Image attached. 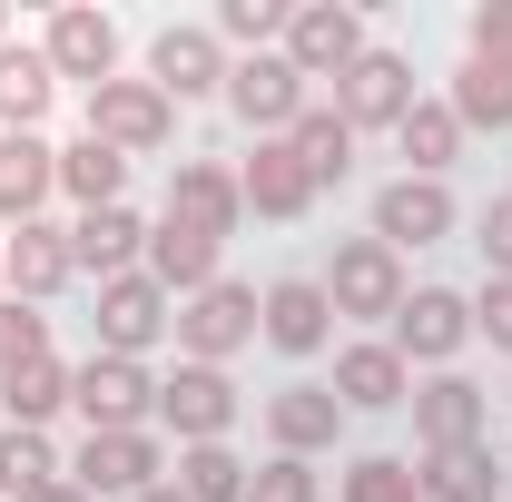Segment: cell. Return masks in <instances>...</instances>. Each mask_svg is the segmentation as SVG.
Returning <instances> with one entry per match:
<instances>
[{
	"instance_id": "obj_34",
	"label": "cell",
	"mask_w": 512,
	"mask_h": 502,
	"mask_svg": "<svg viewBox=\"0 0 512 502\" xmlns=\"http://www.w3.org/2000/svg\"><path fill=\"white\" fill-rule=\"evenodd\" d=\"M286 10H296V0H217V20H207V30H217V50L256 60V50H276V40H286Z\"/></svg>"
},
{
	"instance_id": "obj_7",
	"label": "cell",
	"mask_w": 512,
	"mask_h": 502,
	"mask_svg": "<svg viewBox=\"0 0 512 502\" xmlns=\"http://www.w3.org/2000/svg\"><path fill=\"white\" fill-rule=\"evenodd\" d=\"M227 69L237 60L217 50L207 20H158V30H148V79H158L178 109H188V99H227Z\"/></svg>"
},
{
	"instance_id": "obj_27",
	"label": "cell",
	"mask_w": 512,
	"mask_h": 502,
	"mask_svg": "<svg viewBox=\"0 0 512 502\" xmlns=\"http://www.w3.org/2000/svg\"><path fill=\"white\" fill-rule=\"evenodd\" d=\"M148 276H158L178 306L207 296V286H217V237H197V227H168V217H158V227H148Z\"/></svg>"
},
{
	"instance_id": "obj_24",
	"label": "cell",
	"mask_w": 512,
	"mask_h": 502,
	"mask_svg": "<svg viewBox=\"0 0 512 502\" xmlns=\"http://www.w3.org/2000/svg\"><path fill=\"white\" fill-rule=\"evenodd\" d=\"M60 197V148L50 138H0V227H30Z\"/></svg>"
},
{
	"instance_id": "obj_36",
	"label": "cell",
	"mask_w": 512,
	"mask_h": 502,
	"mask_svg": "<svg viewBox=\"0 0 512 502\" xmlns=\"http://www.w3.org/2000/svg\"><path fill=\"white\" fill-rule=\"evenodd\" d=\"M30 355H50V306L0 296V375H10V365H30Z\"/></svg>"
},
{
	"instance_id": "obj_41",
	"label": "cell",
	"mask_w": 512,
	"mask_h": 502,
	"mask_svg": "<svg viewBox=\"0 0 512 502\" xmlns=\"http://www.w3.org/2000/svg\"><path fill=\"white\" fill-rule=\"evenodd\" d=\"M30 502H89V493H79V483H50V493H30Z\"/></svg>"
},
{
	"instance_id": "obj_11",
	"label": "cell",
	"mask_w": 512,
	"mask_h": 502,
	"mask_svg": "<svg viewBox=\"0 0 512 502\" xmlns=\"http://www.w3.org/2000/svg\"><path fill=\"white\" fill-rule=\"evenodd\" d=\"M384 345H394L404 365H434V375H453V355L473 345V296H453V286H414Z\"/></svg>"
},
{
	"instance_id": "obj_1",
	"label": "cell",
	"mask_w": 512,
	"mask_h": 502,
	"mask_svg": "<svg viewBox=\"0 0 512 502\" xmlns=\"http://www.w3.org/2000/svg\"><path fill=\"white\" fill-rule=\"evenodd\" d=\"M316 286H325V306L355 315V325H394L404 296H414V286H404V256L384 247V237H335V256H325Z\"/></svg>"
},
{
	"instance_id": "obj_35",
	"label": "cell",
	"mask_w": 512,
	"mask_h": 502,
	"mask_svg": "<svg viewBox=\"0 0 512 502\" xmlns=\"http://www.w3.org/2000/svg\"><path fill=\"white\" fill-rule=\"evenodd\" d=\"M345 502H414V463L404 453H355L345 463Z\"/></svg>"
},
{
	"instance_id": "obj_19",
	"label": "cell",
	"mask_w": 512,
	"mask_h": 502,
	"mask_svg": "<svg viewBox=\"0 0 512 502\" xmlns=\"http://www.w3.org/2000/svg\"><path fill=\"white\" fill-rule=\"evenodd\" d=\"M256 335L276 345V355H325V335H335V306H325V286L316 276H276L266 296H256Z\"/></svg>"
},
{
	"instance_id": "obj_13",
	"label": "cell",
	"mask_w": 512,
	"mask_h": 502,
	"mask_svg": "<svg viewBox=\"0 0 512 502\" xmlns=\"http://www.w3.org/2000/svg\"><path fill=\"white\" fill-rule=\"evenodd\" d=\"M404 404H414V443L424 453H463V443H483V424H493V394L463 375V365L453 375H424Z\"/></svg>"
},
{
	"instance_id": "obj_9",
	"label": "cell",
	"mask_w": 512,
	"mask_h": 502,
	"mask_svg": "<svg viewBox=\"0 0 512 502\" xmlns=\"http://www.w3.org/2000/svg\"><path fill=\"white\" fill-rule=\"evenodd\" d=\"M237 375L227 365H178V375H158V424L178 443H227L237 434Z\"/></svg>"
},
{
	"instance_id": "obj_25",
	"label": "cell",
	"mask_w": 512,
	"mask_h": 502,
	"mask_svg": "<svg viewBox=\"0 0 512 502\" xmlns=\"http://www.w3.org/2000/svg\"><path fill=\"white\" fill-rule=\"evenodd\" d=\"M69 375H79V365H60V355L10 365V375H0V414H10L20 434H50V414H69Z\"/></svg>"
},
{
	"instance_id": "obj_42",
	"label": "cell",
	"mask_w": 512,
	"mask_h": 502,
	"mask_svg": "<svg viewBox=\"0 0 512 502\" xmlns=\"http://www.w3.org/2000/svg\"><path fill=\"white\" fill-rule=\"evenodd\" d=\"M138 502H188V493H178V483H158V493H138Z\"/></svg>"
},
{
	"instance_id": "obj_14",
	"label": "cell",
	"mask_w": 512,
	"mask_h": 502,
	"mask_svg": "<svg viewBox=\"0 0 512 502\" xmlns=\"http://www.w3.org/2000/svg\"><path fill=\"white\" fill-rule=\"evenodd\" d=\"M168 227H197V237H237L247 227V197H237V168L227 158H178L168 168Z\"/></svg>"
},
{
	"instance_id": "obj_40",
	"label": "cell",
	"mask_w": 512,
	"mask_h": 502,
	"mask_svg": "<svg viewBox=\"0 0 512 502\" xmlns=\"http://www.w3.org/2000/svg\"><path fill=\"white\" fill-rule=\"evenodd\" d=\"M473 247H483V276H512V188L483 207V237Z\"/></svg>"
},
{
	"instance_id": "obj_2",
	"label": "cell",
	"mask_w": 512,
	"mask_h": 502,
	"mask_svg": "<svg viewBox=\"0 0 512 502\" xmlns=\"http://www.w3.org/2000/svg\"><path fill=\"white\" fill-rule=\"evenodd\" d=\"M276 50H286V69H296V79L316 89V79H345V69L365 60L375 40H365V10H355V0H296V10H286V40H276Z\"/></svg>"
},
{
	"instance_id": "obj_22",
	"label": "cell",
	"mask_w": 512,
	"mask_h": 502,
	"mask_svg": "<svg viewBox=\"0 0 512 502\" xmlns=\"http://www.w3.org/2000/svg\"><path fill=\"white\" fill-rule=\"evenodd\" d=\"M404 394H414V365H404L384 335H365V345L335 355V404H345V414H394Z\"/></svg>"
},
{
	"instance_id": "obj_6",
	"label": "cell",
	"mask_w": 512,
	"mask_h": 502,
	"mask_svg": "<svg viewBox=\"0 0 512 502\" xmlns=\"http://www.w3.org/2000/svg\"><path fill=\"white\" fill-rule=\"evenodd\" d=\"M178 365H227V355H247L256 345V286H237V276H217L207 296H188L178 306Z\"/></svg>"
},
{
	"instance_id": "obj_18",
	"label": "cell",
	"mask_w": 512,
	"mask_h": 502,
	"mask_svg": "<svg viewBox=\"0 0 512 502\" xmlns=\"http://www.w3.org/2000/svg\"><path fill=\"white\" fill-rule=\"evenodd\" d=\"M365 237H384L394 256H404V247H444V237H453V188H444V178H384Z\"/></svg>"
},
{
	"instance_id": "obj_43",
	"label": "cell",
	"mask_w": 512,
	"mask_h": 502,
	"mask_svg": "<svg viewBox=\"0 0 512 502\" xmlns=\"http://www.w3.org/2000/svg\"><path fill=\"white\" fill-rule=\"evenodd\" d=\"M0 50H10V0H0Z\"/></svg>"
},
{
	"instance_id": "obj_20",
	"label": "cell",
	"mask_w": 512,
	"mask_h": 502,
	"mask_svg": "<svg viewBox=\"0 0 512 502\" xmlns=\"http://www.w3.org/2000/svg\"><path fill=\"white\" fill-rule=\"evenodd\" d=\"M335 434H345L335 384H276V394H266V443H276V453L316 463V453H335Z\"/></svg>"
},
{
	"instance_id": "obj_8",
	"label": "cell",
	"mask_w": 512,
	"mask_h": 502,
	"mask_svg": "<svg viewBox=\"0 0 512 502\" xmlns=\"http://www.w3.org/2000/svg\"><path fill=\"white\" fill-rule=\"evenodd\" d=\"M227 109H237V128H247V138H286V128L316 109V89L286 69V50H256V60L227 69Z\"/></svg>"
},
{
	"instance_id": "obj_32",
	"label": "cell",
	"mask_w": 512,
	"mask_h": 502,
	"mask_svg": "<svg viewBox=\"0 0 512 502\" xmlns=\"http://www.w3.org/2000/svg\"><path fill=\"white\" fill-rule=\"evenodd\" d=\"M50 483H69L60 443H50V434H20V424H0V493L30 502V493H50Z\"/></svg>"
},
{
	"instance_id": "obj_23",
	"label": "cell",
	"mask_w": 512,
	"mask_h": 502,
	"mask_svg": "<svg viewBox=\"0 0 512 502\" xmlns=\"http://www.w3.org/2000/svg\"><path fill=\"white\" fill-rule=\"evenodd\" d=\"M50 99H60L50 50H40V40H10V50H0V138H40Z\"/></svg>"
},
{
	"instance_id": "obj_3",
	"label": "cell",
	"mask_w": 512,
	"mask_h": 502,
	"mask_svg": "<svg viewBox=\"0 0 512 502\" xmlns=\"http://www.w3.org/2000/svg\"><path fill=\"white\" fill-rule=\"evenodd\" d=\"M69 414H79L89 434H148V424H158V375L128 365V355H89V365L69 375Z\"/></svg>"
},
{
	"instance_id": "obj_26",
	"label": "cell",
	"mask_w": 512,
	"mask_h": 502,
	"mask_svg": "<svg viewBox=\"0 0 512 502\" xmlns=\"http://www.w3.org/2000/svg\"><path fill=\"white\" fill-rule=\"evenodd\" d=\"M503 493V453L493 443H463V453H424L414 502H493Z\"/></svg>"
},
{
	"instance_id": "obj_12",
	"label": "cell",
	"mask_w": 512,
	"mask_h": 502,
	"mask_svg": "<svg viewBox=\"0 0 512 502\" xmlns=\"http://www.w3.org/2000/svg\"><path fill=\"white\" fill-rule=\"evenodd\" d=\"M158 473H168L158 434H89L69 453V483L89 502H138V493H158Z\"/></svg>"
},
{
	"instance_id": "obj_37",
	"label": "cell",
	"mask_w": 512,
	"mask_h": 502,
	"mask_svg": "<svg viewBox=\"0 0 512 502\" xmlns=\"http://www.w3.org/2000/svg\"><path fill=\"white\" fill-rule=\"evenodd\" d=\"M463 60H483V69H512V0H483V10L463 20Z\"/></svg>"
},
{
	"instance_id": "obj_33",
	"label": "cell",
	"mask_w": 512,
	"mask_h": 502,
	"mask_svg": "<svg viewBox=\"0 0 512 502\" xmlns=\"http://www.w3.org/2000/svg\"><path fill=\"white\" fill-rule=\"evenodd\" d=\"M247 473L237 463V443H178V493L188 502H247Z\"/></svg>"
},
{
	"instance_id": "obj_10",
	"label": "cell",
	"mask_w": 512,
	"mask_h": 502,
	"mask_svg": "<svg viewBox=\"0 0 512 502\" xmlns=\"http://www.w3.org/2000/svg\"><path fill=\"white\" fill-rule=\"evenodd\" d=\"M69 286H79L69 227L30 217V227H10V237H0V296H20V306H60Z\"/></svg>"
},
{
	"instance_id": "obj_17",
	"label": "cell",
	"mask_w": 512,
	"mask_h": 502,
	"mask_svg": "<svg viewBox=\"0 0 512 502\" xmlns=\"http://www.w3.org/2000/svg\"><path fill=\"white\" fill-rule=\"evenodd\" d=\"M40 50H50V69H60V79L109 89V79H119V20H109V10H89V0H69V10H50Z\"/></svg>"
},
{
	"instance_id": "obj_15",
	"label": "cell",
	"mask_w": 512,
	"mask_h": 502,
	"mask_svg": "<svg viewBox=\"0 0 512 502\" xmlns=\"http://www.w3.org/2000/svg\"><path fill=\"white\" fill-rule=\"evenodd\" d=\"M237 197H247V217H266V227H306L316 217V178L296 168L286 138H256L247 158H237Z\"/></svg>"
},
{
	"instance_id": "obj_16",
	"label": "cell",
	"mask_w": 512,
	"mask_h": 502,
	"mask_svg": "<svg viewBox=\"0 0 512 502\" xmlns=\"http://www.w3.org/2000/svg\"><path fill=\"white\" fill-rule=\"evenodd\" d=\"M414 99H424V89H414V60H404V50H365V60L335 79V119L355 128V138H365V128H394Z\"/></svg>"
},
{
	"instance_id": "obj_31",
	"label": "cell",
	"mask_w": 512,
	"mask_h": 502,
	"mask_svg": "<svg viewBox=\"0 0 512 502\" xmlns=\"http://www.w3.org/2000/svg\"><path fill=\"white\" fill-rule=\"evenodd\" d=\"M444 109L463 119V138H473V128L512 138V69H483V60H463V69H453V89H444Z\"/></svg>"
},
{
	"instance_id": "obj_29",
	"label": "cell",
	"mask_w": 512,
	"mask_h": 502,
	"mask_svg": "<svg viewBox=\"0 0 512 502\" xmlns=\"http://www.w3.org/2000/svg\"><path fill=\"white\" fill-rule=\"evenodd\" d=\"M286 148H296V168L316 178V197H325V188H345V178H355V128L335 119L325 99H316V109H306V119H296V128H286Z\"/></svg>"
},
{
	"instance_id": "obj_5",
	"label": "cell",
	"mask_w": 512,
	"mask_h": 502,
	"mask_svg": "<svg viewBox=\"0 0 512 502\" xmlns=\"http://www.w3.org/2000/svg\"><path fill=\"white\" fill-rule=\"evenodd\" d=\"M89 138L119 158H158L178 138V99L158 79H109V89H89Z\"/></svg>"
},
{
	"instance_id": "obj_4",
	"label": "cell",
	"mask_w": 512,
	"mask_h": 502,
	"mask_svg": "<svg viewBox=\"0 0 512 502\" xmlns=\"http://www.w3.org/2000/svg\"><path fill=\"white\" fill-rule=\"evenodd\" d=\"M168 325H178V296H168L148 266H138V276H109V286H99V315H89V335H99L89 355H128V365H148V345H158Z\"/></svg>"
},
{
	"instance_id": "obj_30",
	"label": "cell",
	"mask_w": 512,
	"mask_h": 502,
	"mask_svg": "<svg viewBox=\"0 0 512 502\" xmlns=\"http://www.w3.org/2000/svg\"><path fill=\"white\" fill-rule=\"evenodd\" d=\"M60 197H79V217H89V207H128V158L79 128V138L60 148Z\"/></svg>"
},
{
	"instance_id": "obj_39",
	"label": "cell",
	"mask_w": 512,
	"mask_h": 502,
	"mask_svg": "<svg viewBox=\"0 0 512 502\" xmlns=\"http://www.w3.org/2000/svg\"><path fill=\"white\" fill-rule=\"evenodd\" d=\"M473 335H483L493 355H512V276H483V296H473Z\"/></svg>"
},
{
	"instance_id": "obj_28",
	"label": "cell",
	"mask_w": 512,
	"mask_h": 502,
	"mask_svg": "<svg viewBox=\"0 0 512 502\" xmlns=\"http://www.w3.org/2000/svg\"><path fill=\"white\" fill-rule=\"evenodd\" d=\"M394 148H404V178H444L453 158H463V119H453L444 99H414L394 119Z\"/></svg>"
},
{
	"instance_id": "obj_21",
	"label": "cell",
	"mask_w": 512,
	"mask_h": 502,
	"mask_svg": "<svg viewBox=\"0 0 512 502\" xmlns=\"http://www.w3.org/2000/svg\"><path fill=\"white\" fill-rule=\"evenodd\" d=\"M69 256H79V276H138L148 266V217L138 207H89L79 227H69Z\"/></svg>"
},
{
	"instance_id": "obj_38",
	"label": "cell",
	"mask_w": 512,
	"mask_h": 502,
	"mask_svg": "<svg viewBox=\"0 0 512 502\" xmlns=\"http://www.w3.org/2000/svg\"><path fill=\"white\" fill-rule=\"evenodd\" d=\"M247 502H316V463H296V453H266L247 473Z\"/></svg>"
}]
</instances>
